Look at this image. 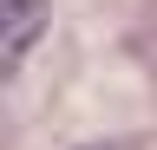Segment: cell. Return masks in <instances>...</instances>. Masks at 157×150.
Masks as SVG:
<instances>
[{"label": "cell", "mask_w": 157, "mask_h": 150, "mask_svg": "<svg viewBox=\"0 0 157 150\" xmlns=\"http://www.w3.org/2000/svg\"><path fill=\"white\" fill-rule=\"evenodd\" d=\"M46 20H52V7H46V0H0V65H7V72H13V65L39 46Z\"/></svg>", "instance_id": "cell-1"}]
</instances>
